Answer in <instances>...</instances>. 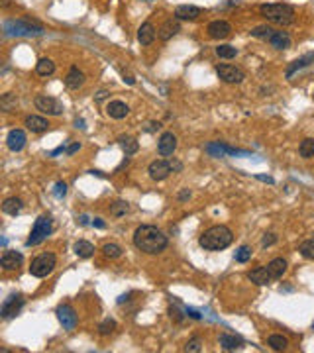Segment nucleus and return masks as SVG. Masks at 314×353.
Instances as JSON below:
<instances>
[{
	"instance_id": "nucleus-1",
	"label": "nucleus",
	"mask_w": 314,
	"mask_h": 353,
	"mask_svg": "<svg viewBox=\"0 0 314 353\" xmlns=\"http://www.w3.org/2000/svg\"><path fill=\"white\" fill-rule=\"evenodd\" d=\"M134 245H136L142 253L157 255V253H161V251L167 249L169 237H167L157 226L144 224L134 232Z\"/></svg>"
},
{
	"instance_id": "nucleus-2",
	"label": "nucleus",
	"mask_w": 314,
	"mask_h": 353,
	"mask_svg": "<svg viewBox=\"0 0 314 353\" xmlns=\"http://www.w3.org/2000/svg\"><path fill=\"white\" fill-rule=\"evenodd\" d=\"M232 241H234V234H232V230L228 226L224 224L212 226V228L204 230L200 234V237H198V245L204 251H222Z\"/></svg>"
},
{
	"instance_id": "nucleus-3",
	"label": "nucleus",
	"mask_w": 314,
	"mask_h": 353,
	"mask_svg": "<svg viewBox=\"0 0 314 353\" xmlns=\"http://www.w3.org/2000/svg\"><path fill=\"white\" fill-rule=\"evenodd\" d=\"M261 16L271 22V24H277V26H291L295 22V8L289 6V4H283V2H275V4H263L259 8Z\"/></svg>"
},
{
	"instance_id": "nucleus-4",
	"label": "nucleus",
	"mask_w": 314,
	"mask_h": 353,
	"mask_svg": "<svg viewBox=\"0 0 314 353\" xmlns=\"http://www.w3.org/2000/svg\"><path fill=\"white\" fill-rule=\"evenodd\" d=\"M45 32L43 26L30 22V20H6L4 22V35L6 37H20V35H41Z\"/></svg>"
},
{
	"instance_id": "nucleus-5",
	"label": "nucleus",
	"mask_w": 314,
	"mask_h": 353,
	"mask_svg": "<svg viewBox=\"0 0 314 353\" xmlns=\"http://www.w3.org/2000/svg\"><path fill=\"white\" fill-rule=\"evenodd\" d=\"M51 230H53V226H51V216H47V214L39 216V218L35 220L33 228H31L30 237L26 239V247H35V245H39L41 241H45L47 235L51 234Z\"/></svg>"
},
{
	"instance_id": "nucleus-6",
	"label": "nucleus",
	"mask_w": 314,
	"mask_h": 353,
	"mask_svg": "<svg viewBox=\"0 0 314 353\" xmlns=\"http://www.w3.org/2000/svg\"><path fill=\"white\" fill-rule=\"evenodd\" d=\"M57 267V257L53 253H41L37 255L30 265V275L35 279H45L47 275L53 273V269Z\"/></svg>"
},
{
	"instance_id": "nucleus-7",
	"label": "nucleus",
	"mask_w": 314,
	"mask_h": 353,
	"mask_svg": "<svg viewBox=\"0 0 314 353\" xmlns=\"http://www.w3.org/2000/svg\"><path fill=\"white\" fill-rule=\"evenodd\" d=\"M35 104V110H39L41 114H47V116H61L65 106L59 98L55 97H47V95H41L33 100Z\"/></svg>"
},
{
	"instance_id": "nucleus-8",
	"label": "nucleus",
	"mask_w": 314,
	"mask_h": 353,
	"mask_svg": "<svg viewBox=\"0 0 314 353\" xmlns=\"http://www.w3.org/2000/svg\"><path fill=\"white\" fill-rule=\"evenodd\" d=\"M216 75L220 77V81H224L228 85H240L246 79L244 69H240L236 65H226V63L216 65Z\"/></svg>"
},
{
	"instance_id": "nucleus-9",
	"label": "nucleus",
	"mask_w": 314,
	"mask_h": 353,
	"mask_svg": "<svg viewBox=\"0 0 314 353\" xmlns=\"http://www.w3.org/2000/svg\"><path fill=\"white\" fill-rule=\"evenodd\" d=\"M24 304H26V298H24L22 294H10V296L2 302V306H0V316H2L4 320H10V318L18 316L20 310L24 308Z\"/></svg>"
},
{
	"instance_id": "nucleus-10",
	"label": "nucleus",
	"mask_w": 314,
	"mask_h": 353,
	"mask_svg": "<svg viewBox=\"0 0 314 353\" xmlns=\"http://www.w3.org/2000/svg\"><path fill=\"white\" fill-rule=\"evenodd\" d=\"M148 173H150V179H152V181H165V179L173 173L171 161H165V159L152 161L150 167H148Z\"/></svg>"
},
{
	"instance_id": "nucleus-11",
	"label": "nucleus",
	"mask_w": 314,
	"mask_h": 353,
	"mask_svg": "<svg viewBox=\"0 0 314 353\" xmlns=\"http://www.w3.org/2000/svg\"><path fill=\"white\" fill-rule=\"evenodd\" d=\"M55 314H57V320L61 322V326L67 332L75 330V326H77V312H75V308L71 304H59L57 310H55Z\"/></svg>"
},
{
	"instance_id": "nucleus-12",
	"label": "nucleus",
	"mask_w": 314,
	"mask_h": 353,
	"mask_svg": "<svg viewBox=\"0 0 314 353\" xmlns=\"http://www.w3.org/2000/svg\"><path fill=\"white\" fill-rule=\"evenodd\" d=\"M175 149H177V135L173 131H163L157 141V153L161 157H169L175 153Z\"/></svg>"
},
{
	"instance_id": "nucleus-13",
	"label": "nucleus",
	"mask_w": 314,
	"mask_h": 353,
	"mask_svg": "<svg viewBox=\"0 0 314 353\" xmlns=\"http://www.w3.org/2000/svg\"><path fill=\"white\" fill-rule=\"evenodd\" d=\"M26 141H28V137H26V131L24 129H10L8 131V135H6V145H8V149L10 151H14V153H20L24 147H26Z\"/></svg>"
},
{
	"instance_id": "nucleus-14",
	"label": "nucleus",
	"mask_w": 314,
	"mask_h": 353,
	"mask_svg": "<svg viewBox=\"0 0 314 353\" xmlns=\"http://www.w3.org/2000/svg\"><path fill=\"white\" fill-rule=\"evenodd\" d=\"M206 153L210 157H224V155H250L248 151H240V149H234L226 143H220V141H212L206 145Z\"/></svg>"
},
{
	"instance_id": "nucleus-15",
	"label": "nucleus",
	"mask_w": 314,
	"mask_h": 353,
	"mask_svg": "<svg viewBox=\"0 0 314 353\" xmlns=\"http://www.w3.org/2000/svg\"><path fill=\"white\" fill-rule=\"evenodd\" d=\"M206 32L212 39H226L232 33V24L226 20H214L206 26Z\"/></svg>"
},
{
	"instance_id": "nucleus-16",
	"label": "nucleus",
	"mask_w": 314,
	"mask_h": 353,
	"mask_svg": "<svg viewBox=\"0 0 314 353\" xmlns=\"http://www.w3.org/2000/svg\"><path fill=\"white\" fill-rule=\"evenodd\" d=\"M202 8H198V6H192V4H181V6H177L175 8V18L181 22H192V20H196L198 16H202Z\"/></svg>"
},
{
	"instance_id": "nucleus-17",
	"label": "nucleus",
	"mask_w": 314,
	"mask_h": 353,
	"mask_svg": "<svg viewBox=\"0 0 314 353\" xmlns=\"http://www.w3.org/2000/svg\"><path fill=\"white\" fill-rule=\"evenodd\" d=\"M24 263V255L20 251H4L0 257V267L4 271H16Z\"/></svg>"
},
{
	"instance_id": "nucleus-18",
	"label": "nucleus",
	"mask_w": 314,
	"mask_h": 353,
	"mask_svg": "<svg viewBox=\"0 0 314 353\" xmlns=\"http://www.w3.org/2000/svg\"><path fill=\"white\" fill-rule=\"evenodd\" d=\"M181 32V24H179V20L175 18H171V20H167V22H163L161 24V28L157 30V37L161 39V41H169L171 37H175L177 33Z\"/></svg>"
},
{
	"instance_id": "nucleus-19",
	"label": "nucleus",
	"mask_w": 314,
	"mask_h": 353,
	"mask_svg": "<svg viewBox=\"0 0 314 353\" xmlns=\"http://www.w3.org/2000/svg\"><path fill=\"white\" fill-rule=\"evenodd\" d=\"M85 85V73L79 69V67H71L67 77H65V87L71 89V91H77Z\"/></svg>"
},
{
	"instance_id": "nucleus-20",
	"label": "nucleus",
	"mask_w": 314,
	"mask_h": 353,
	"mask_svg": "<svg viewBox=\"0 0 314 353\" xmlns=\"http://www.w3.org/2000/svg\"><path fill=\"white\" fill-rule=\"evenodd\" d=\"M106 114L114 120H122L130 114V106L122 100H110L108 106H106Z\"/></svg>"
},
{
	"instance_id": "nucleus-21",
	"label": "nucleus",
	"mask_w": 314,
	"mask_h": 353,
	"mask_svg": "<svg viewBox=\"0 0 314 353\" xmlns=\"http://www.w3.org/2000/svg\"><path fill=\"white\" fill-rule=\"evenodd\" d=\"M156 35H157V30L152 22H144V24L140 26V30H138V39H140L142 45H152V43L156 41Z\"/></svg>"
},
{
	"instance_id": "nucleus-22",
	"label": "nucleus",
	"mask_w": 314,
	"mask_h": 353,
	"mask_svg": "<svg viewBox=\"0 0 314 353\" xmlns=\"http://www.w3.org/2000/svg\"><path fill=\"white\" fill-rule=\"evenodd\" d=\"M218 342L220 348L226 350V352H236V350H242V346H244V340L240 336H234V334H222Z\"/></svg>"
},
{
	"instance_id": "nucleus-23",
	"label": "nucleus",
	"mask_w": 314,
	"mask_h": 353,
	"mask_svg": "<svg viewBox=\"0 0 314 353\" xmlns=\"http://www.w3.org/2000/svg\"><path fill=\"white\" fill-rule=\"evenodd\" d=\"M267 271H269V275H271L273 281H279V279H283V275L287 273V261H285L283 257L271 259V261L267 263Z\"/></svg>"
},
{
	"instance_id": "nucleus-24",
	"label": "nucleus",
	"mask_w": 314,
	"mask_h": 353,
	"mask_svg": "<svg viewBox=\"0 0 314 353\" xmlns=\"http://www.w3.org/2000/svg\"><path fill=\"white\" fill-rule=\"evenodd\" d=\"M248 279H250L251 283L259 285V287H265V285H269L273 281L271 275H269V271H267V267H255L253 271L248 273Z\"/></svg>"
},
{
	"instance_id": "nucleus-25",
	"label": "nucleus",
	"mask_w": 314,
	"mask_h": 353,
	"mask_svg": "<svg viewBox=\"0 0 314 353\" xmlns=\"http://www.w3.org/2000/svg\"><path fill=\"white\" fill-rule=\"evenodd\" d=\"M269 41V45L271 47H275V49H279V51H283V49H289L291 47V35L287 32H283V30H275L273 32V35L267 39Z\"/></svg>"
},
{
	"instance_id": "nucleus-26",
	"label": "nucleus",
	"mask_w": 314,
	"mask_h": 353,
	"mask_svg": "<svg viewBox=\"0 0 314 353\" xmlns=\"http://www.w3.org/2000/svg\"><path fill=\"white\" fill-rule=\"evenodd\" d=\"M22 208H24V202H22V198H18V196H10V198H6L4 204H2V212L8 214V216H18V214L22 212Z\"/></svg>"
},
{
	"instance_id": "nucleus-27",
	"label": "nucleus",
	"mask_w": 314,
	"mask_h": 353,
	"mask_svg": "<svg viewBox=\"0 0 314 353\" xmlns=\"http://www.w3.org/2000/svg\"><path fill=\"white\" fill-rule=\"evenodd\" d=\"M26 128L30 129L31 133H41V131H47V128H49V122L45 120V118H41V116H28L26 118Z\"/></svg>"
},
{
	"instance_id": "nucleus-28",
	"label": "nucleus",
	"mask_w": 314,
	"mask_h": 353,
	"mask_svg": "<svg viewBox=\"0 0 314 353\" xmlns=\"http://www.w3.org/2000/svg\"><path fill=\"white\" fill-rule=\"evenodd\" d=\"M313 61H314V53H307L305 57H301V59H297V61H293V63L289 65V69H287V79H293L297 71H301V69H305V67H309V65L313 63Z\"/></svg>"
},
{
	"instance_id": "nucleus-29",
	"label": "nucleus",
	"mask_w": 314,
	"mask_h": 353,
	"mask_svg": "<svg viewBox=\"0 0 314 353\" xmlns=\"http://www.w3.org/2000/svg\"><path fill=\"white\" fill-rule=\"evenodd\" d=\"M73 249H75L77 257H81V259H89V257L94 255V245L87 239H79Z\"/></svg>"
},
{
	"instance_id": "nucleus-30",
	"label": "nucleus",
	"mask_w": 314,
	"mask_h": 353,
	"mask_svg": "<svg viewBox=\"0 0 314 353\" xmlns=\"http://www.w3.org/2000/svg\"><path fill=\"white\" fill-rule=\"evenodd\" d=\"M35 73L39 77H49L55 73V63L49 59V57H41L37 63H35Z\"/></svg>"
},
{
	"instance_id": "nucleus-31",
	"label": "nucleus",
	"mask_w": 314,
	"mask_h": 353,
	"mask_svg": "<svg viewBox=\"0 0 314 353\" xmlns=\"http://www.w3.org/2000/svg\"><path fill=\"white\" fill-rule=\"evenodd\" d=\"M267 346L271 350H275V352H285L289 348V342H287V338H283L281 334H273V336L267 338Z\"/></svg>"
},
{
	"instance_id": "nucleus-32",
	"label": "nucleus",
	"mask_w": 314,
	"mask_h": 353,
	"mask_svg": "<svg viewBox=\"0 0 314 353\" xmlns=\"http://www.w3.org/2000/svg\"><path fill=\"white\" fill-rule=\"evenodd\" d=\"M299 155H301L303 159H311V157H314V139L313 137H305V139L301 141V145H299Z\"/></svg>"
},
{
	"instance_id": "nucleus-33",
	"label": "nucleus",
	"mask_w": 314,
	"mask_h": 353,
	"mask_svg": "<svg viewBox=\"0 0 314 353\" xmlns=\"http://www.w3.org/2000/svg\"><path fill=\"white\" fill-rule=\"evenodd\" d=\"M122 253H124V249L118 243H104L102 245V255L108 259H118V257H122Z\"/></svg>"
},
{
	"instance_id": "nucleus-34",
	"label": "nucleus",
	"mask_w": 314,
	"mask_h": 353,
	"mask_svg": "<svg viewBox=\"0 0 314 353\" xmlns=\"http://www.w3.org/2000/svg\"><path fill=\"white\" fill-rule=\"evenodd\" d=\"M120 143H122V149H124L126 157L136 155V153H138V149H140V143H138L134 137H122V139H120Z\"/></svg>"
},
{
	"instance_id": "nucleus-35",
	"label": "nucleus",
	"mask_w": 314,
	"mask_h": 353,
	"mask_svg": "<svg viewBox=\"0 0 314 353\" xmlns=\"http://www.w3.org/2000/svg\"><path fill=\"white\" fill-rule=\"evenodd\" d=\"M130 212V204L126 200H116L112 206H110V214L114 218H120V216H126Z\"/></svg>"
},
{
	"instance_id": "nucleus-36",
	"label": "nucleus",
	"mask_w": 314,
	"mask_h": 353,
	"mask_svg": "<svg viewBox=\"0 0 314 353\" xmlns=\"http://www.w3.org/2000/svg\"><path fill=\"white\" fill-rule=\"evenodd\" d=\"M253 255V249H251V245H240L238 247V251L234 253V259H236V263H248Z\"/></svg>"
},
{
	"instance_id": "nucleus-37",
	"label": "nucleus",
	"mask_w": 314,
	"mask_h": 353,
	"mask_svg": "<svg viewBox=\"0 0 314 353\" xmlns=\"http://www.w3.org/2000/svg\"><path fill=\"white\" fill-rule=\"evenodd\" d=\"M16 104H18V98H16V95H12V93H6V95H2V98H0V108L4 112H10L12 108H16Z\"/></svg>"
},
{
	"instance_id": "nucleus-38",
	"label": "nucleus",
	"mask_w": 314,
	"mask_h": 353,
	"mask_svg": "<svg viewBox=\"0 0 314 353\" xmlns=\"http://www.w3.org/2000/svg\"><path fill=\"white\" fill-rule=\"evenodd\" d=\"M273 32H275V30H273L271 26L265 24V26H255L250 33L253 35V37H257V39H269V37L273 35Z\"/></svg>"
},
{
	"instance_id": "nucleus-39",
	"label": "nucleus",
	"mask_w": 314,
	"mask_h": 353,
	"mask_svg": "<svg viewBox=\"0 0 314 353\" xmlns=\"http://www.w3.org/2000/svg\"><path fill=\"white\" fill-rule=\"evenodd\" d=\"M216 55L220 59H234L238 55V49L234 45H218L216 47Z\"/></svg>"
},
{
	"instance_id": "nucleus-40",
	"label": "nucleus",
	"mask_w": 314,
	"mask_h": 353,
	"mask_svg": "<svg viewBox=\"0 0 314 353\" xmlns=\"http://www.w3.org/2000/svg\"><path fill=\"white\" fill-rule=\"evenodd\" d=\"M299 251L305 259H314V237L313 239H307L299 245Z\"/></svg>"
},
{
	"instance_id": "nucleus-41",
	"label": "nucleus",
	"mask_w": 314,
	"mask_h": 353,
	"mask_svg": "<svg viewBox=\"0 0 314 353\" xmlns=\"http://www.w3.org/2000/svg\"><path fill=\"white\" fill-rule=\"evenodd\" d=\"M114 330H116V320H112V318H106L104 322H100V326H98V334L100 336H110Z\"/></svg>"
},
{
	"instance_id": "nucleus-42",
	"label": "nucleus",
	"mask_w": 314,
	"mask_h": 353,
	"mask_svg": "<svg viewBox=\"0 0 314 353\" xmlns=\"http://www.w3.org/2000/svg\"><path fill=\"white\" fill-rule=\"evenodd\" d=\"M202 350V340L198 338V336H194V338H190L187 342V346H185V352H190V353H196Z\"/></svg>"
},
{
	"instance_id": "nucleus-43",
	"label": "nucleus",
	"mask_w": 314,
	"mask_h": 353,
	"mask_svg": "<svg viewBox=\"0 0 314 353\" xmlns=\"http://www.w3.org/2000/svg\"><path fill=\"white\" fill-rule=\"evenodd\" d=\"M65 194H67V183H63V181L55 183V187H53V196H55V198H63Z\"/></svg>"
},
{
	"instance_id": "nucleus-44",
	"label": "nucleus",
	"mask_w": 314,
	"mask_h": 353,
	"mask_svg": "<svg viewBox=\"0 0 314 353\" xmlns=\"http://www.w3.org/2000/svg\"><path fill=\"white\" fill-rule=\"evenodd\" d=\"M273 243H277V235H275V234H265V235L261 237V245H263V247H269V245H273Z\"/></svg>"
},
{
	"instance_id": "nucleus-45",
	"label": "nucleus",
	"mask_w": 314,
	"mask_h": 353,
	"mask_svg": "<svg viewBox=\"0 0 314 353\" xmlns=\"http://www.w3.org/2000/svg\"><path fill=\"white\" fill-rule=\"evenodd\" d=\"M169 316H171L175 322H179V324L185 320V316L181 314V310H179V308H175V306H171V308H169Z\"/></svg>"
},
{
	"instance_id": "nucleus-46",
	"label": "nucleus",
	"mask_w": 314,
	"mask_h": 353,
	"mask_svg": "<svg viewBox=\"0 0 314 353\" xmlns=\"http://www.w3.org/2000/svg\"><path fill=\"white\" fill-rule=\"evenodd\" d=\"M146 131H150V133H152V131H157V129H161V124H159V122H148V124H146Z\"/></svg>"
},
{
	"instance_id": "nucleus-47",
	"label": "nucleus",
	"mask_w": 314,
	"mask_h": 353,
	"mask_svg": "<svg viewBox=\"0 0 314 353\" xmlns=\"http://www.w3.org/2000/svg\"><path fill=\"white\" fill-rule=\"evenodd\" d=\"M81 149V143L79 141H75V143H71L69 147H67V155H73V153H77Z\"/></svg>"
},
{
	"instance_id": "nucleus-48",
	"label": "nucleus",
	"mask_w": 314,
	"mask_h": 353,
	"mask_svg": "<svg viewBox=\"0 0 314 353\" xmlns=\"http://www.w3.org/2000/svg\"><path fill=\"white\" fill-rule=\"evenodd\" d=\"M188 198H190V191H188V189H183L181 193L177 194V200H181V202H183V200H188Z\"/></svg>"
},
{
	"instance_id": "nucleus-49",
	"label": "nucleus",
	"mask_w": 314,
	"mask_h": 353,
	"mask_svg": "<svg viewBox=\"0 0 314 353\" xmlns=\"http://www.w3.org/2000/svg\"><path fill=\"white\" fill-rule=\"evenodd\" d=\"M108 95H110L108 91H98V93L94 95V100H96V102H100V100H104V98H108Z\"/></svg>"
},
{
	"instance_id": "nucleus-50",
	"label": "nucleus",
	"mask_w": 314,
	"mask_h": 353,
	"mask_svg": "<svg viewBox=\"0 0 314 353\" xmlns=\"http://www.w3.org/2000/svg\"><path fill=\"white\" fill-rule=\"evenodd\" d=\"M255 179L257 181H263V183H269V185H273L275 181H273V177H267V175H255Z\"/></svg>"
},
{
	"instance_id": "nucleus-51",
	"label": "nucleus",
	"mask_w": 314,
	"mask_h": 353,
	"mask_svg": "<svg viewBox=\"0 0 314 353\" xmlns=\"http://www.w3.org/2000/svg\"><path fill=\"white\" fill-rule=\"evenodd\" d=\"M185 312H187V316H190V318H194V320H200L202 316L196 312V310H192V308H185Z\"/></svg>"
},
{
	"instance_id": "nucleus-52",
	"label": "nucleus",
	"mask_w": 314,
	"mask_h": 353,
	"mask_svg": "<svg viewBox=\"0 0 314 353\" xmlns=\"http://www.w3.org/2000/svg\"><path fill=\"white\" fill-rule=\"evenodd\" d=\"M122 75H124V81L126 83H128V85H134V83H136V79H134V77H132V75H130V73H122Z\"/></svg>"
},
{
	"instance_id": "nucleus-53",
	"label": "nucleus",
	"mask_w": 314,
	"mask_h": 353,
	"mask_svg": "<svg viewBox=\"0 0 314 353\" xmlns=\"http://www.w3.org/2000/svg\"><path fill=\"white\" fill-rule=\"evenodd\" d=\"M93 226H96V228H104V220H102V218H94L93 220Z\"/></svg>"
},
{
	"instance_id": "nucleus-54",
	"label": "nucleus",
	"mask_w": 314,
	"mask_h": 353,
	"mask_svg": "<svg viewBox=\"0 0 314 353\" xmlns=\"http://www.w3.org/2000/svg\"><path fill=\"white\" fill-rule=\"evenodd\" d=\"M79 224L87 226V224H89V218H87V216H81V218H79Z\"/></svg>"
},
{
	"instance_id": "nucleus-55",
	"label": "nucleus",
	"mask_w": 314,
	"mask_h": 353,
	"mask_svg": "<svg viewBox=\"0 0 314 353\" xmlns=\"http://www.w3.org/2000/svg\"><path fill=\"white\" fill-rule=\"evenodd\" d=\"M75 126H77V128H85V122H83V120H77Z\"/></svg>"
},
{
	"instance_id": "nucleus-56",
	"label": "nucleus",
	"mask_w": 314,
	"mask_h": 353,
	"mask_svg": "<svg viewBox=\"0 0 314 353\" xmlns=\"http://www.w3.org/2000/svg\"><path fill=\"white\" fill-rule=\"evenodd\" d=\"M0 6H2V8H8V6H10V0H2Z\"/></svg>"
},
{
	"instance_id": "nucleus-57",
	"label": "nucleus",
	"mask_w": 314,
	"mask_h": 353,
	"mask_svg": "<svg viewBox=\"0 0 314 353\" xmlns=\"http://www.w3.org/2000/svg\"><path fill=\"white\" fill-rule=\"evenodd\" d=\"M142 2H154V0H142Z\"/></svg>"
},
{
	"instance_id": "nucleus-58",
	"label": "nucleus",
	"mask_w": 314,
	"mask_h": 353,
	"mask_svg": "<svg viewBox=\"0 0 314 353\" xmlns=\"http://www.w3.org/2000/svg\"><path fill=\"white\" fill-rule=\"evenodd\" d=\"M313 330H314V322H313Z\"/></svg>"
}]
</instances>
